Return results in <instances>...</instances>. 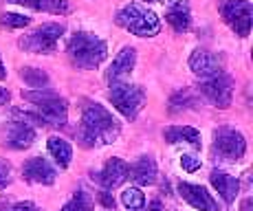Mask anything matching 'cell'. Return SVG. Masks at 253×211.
<instances>
[{"label": "cell", "instance_id": "6da1fadb", "mask_svg": "<svg viewBox=\"0 0 253 211\" xmlns=\"http://www.w3.org/2000/svg\"><path fill=\"white\" fill-rule=\"evenodd\" d=\"M121 126L101 104H88L82 112V124L77 127V141L82 148H101L119 139Z\"/></svg>", "mask_w": 253, "mask_h": 211}, {"label": "cell", "instance_id": "7a4b0ae2", "mask_svg": "<svg viewBox=\"0 0 253 211\" xmlns=\"http://www.w3.org/2000/svg\"><path fill=\"white\" fill-rule=\"evenodd\" d=\"M22 97L27 101H31L38 110V112H20L24 119H31L40 126H53V127L66 126V119H69V104H66L64 97H60L57 92L48 90V88L27 90V92H22Z\"/></svg>", "mask_w": 253, "mask_h": 211}, {"label": "cell", "instance_id": "3957f363", "mask_svg": "<svg viewBox=\"0 0 253 211\" xmlns=\"http://www.w3.org/2000/svg\"><path fill=\"white\" fill-rule=\"evenodd\" d=\"M66 55L73 66L92 71L108 55V44L90 31H75L66 42Z\"/></svg>", "mask_w": 253, "mask_h": 211}, {"label": "cell", "instance_id": "277c9868", "mask_svg": "<svg viewBox=\"0 0 253 211\" xmlns=\"http://www.w3.org/2000/svg\"><path fill=\"white\" fill-rule=\"evenodd\" d=\"M117 24L139 38H152L161 31V20H159V16L152 9L143 7V4H139V2H130V4H126V7H121L119 13H117Z\"/></svg>", "mask_w": 253, "mask_h": 211}, {"label": "cell", "instance_id": "5b68a950", "mask_svg": "<svg viewBox=\"0 0 253 211\" xmlns=\"http://www.w3.org/2000/svg\"><path fill=\"white\" fill-rule=\"evenodd\" d=\"M108 101L115 106L117 112L126 117V119H137L141 108L145 104V90L137 84H126V82H113L108 90Z\"/></svg>", "mask_w": 253, "mask_h": 211}, {"label": "cell", "instance_id": "8992f818", "mask_svg": "<svg viewBox=\"0 0 253 211\" xmlns=\"http://www.w3.org/2000/svg\"><path fill=\"white\" fill-rule=\"evenodd\" d=\"M64 24H57V22H48V24H42L38 27L36 31H31L29 36L20 38L18 46L27 53H40V55H51L55 53L57 48V42L60 38L64 36Z\"/></svg>", "mask_w": 253, "mask_h": 211}, {"label": "cell", "instance_id": "52a82bcc", "mask_svg": "<svg viewBox=\"0 0 253 211\" xmlns=\"http://www.w3.org/2000/svg\"><path fill=\"white\" fill-rule=\"evenodd\" d=\"M211 152L213 156L222 161H229V163H238V161L245 156L247 152V141L245 134L236 127H218L213 132V143H211Z\"/></svg>", "mask_w": 253, "mask_h": 211}, {"label": "cell", "instance_id": "ba28073f", "mask_svg": "<svg viewBox=\"0 0 253 211\" xmlns=\"http://www.w3.org/2000/svg\"><path fill=\"white\" fill-rule=\"evenodd\" d=\"M220 16L236 31V36H249L253 24V7L249 0H225L220 4Z\"/></svg>", "mask_w": 253, "mask_h": 211}, {"label": "cell", "instance_id": "9c48e42d", "mask_svg": "<svg viewBox=\"0 0 253 211\" xmlns=\"http://www.w3.org/2000/svg\"><path fill=\"white\" fill-rule=\"evenodd\" d=\"M198 90L207 97L216 108H229L231 99H233V82L227 73H220L216 77H209V80H203L198 84Z\"/></svg>", "mask_w": 253, "mask_h": 211}, {"label": "cell", "instance_id": "30bf717a", "mask_svg": "<svg viewBox=\"0 0 253 211\" xmlns=\"http://www.w3.org/2000/svg\"><path fill=\"white\" fill-rule=\"evenodd\" d=\"M36 141V127H31L27 121H11L0 130V143L11 150H24L33 145Z\"/></svg>", "mask_w": 253, "mask_h": 211}, {"label": "cell", "instance_id": "8fae6325", "mask_svg": "<svg viewBox=\"0 0 253 211\" xmlns=\"http://www.w3.org/2000/svg\"><path fill=\"white\" fill-rule=\"evenodd\" d=\"M189 68L194 71V75H198L201 80H209V77L220 75L222 62L218 55H213L207 48H194V53L189 55Z\"/></svg>", "mask_w": 253, "mask_h": 211}, {"label": "cell", "instance_id": "7c38bea8", "mask_svg": "<svg viewBox=\"0 0 253 211\" xmlns=\"http://www.w3.org/2000/svg\"><path fill=\"white\" fill-rule=\"evenodd\" d=\"M90 178L95 180V183H99L104 189H115L128 178V163L113 156L99 171H92Z\"/></svg>", "mask_w": 253, "mask_h": 211}, {"label": "cell", "instance_id": "4fadbf2b", "mask_svg": "<svg viewBox=\"0 0 253 211\" xmlns=\"http://www.w3.org/2000/svg\"><path fill=\"white\" fill-rule=\"evenodd\" d=\"M55 176H57L55 168H53L46 159H42V156H33V159H29L27 163L22 165V178L27 180V183L53 185L55 183Z\"/></svg>", "mask_w": 253, "mask_h": 211}, {"label": "cell", "instance_id": "5bb4252c", "mask_svg": "<svg viewBox=\"0 0 253 211\" xmlns=\"http://www.w3.org/2000/svg\"><path fill=\"white\" fill-rule=\"evenodd\" d=\"M178 194L183 196V200H187V203L198 211H220L218 209V203L211 198V194H209L203 185L181 183L178 185Z\"/></svg>", "mask_w": 253, "mask_h": 211}, {"label": "cell", "instance_id": "9a60e30c", "mask_svg": "<svg viewBox=\"0 0 253 211\" xmlns=\"http://www.w3.org/2000/svg\"><path fill=\"white\" fill-rule=\"evenodd\" d=\"M209 183L213 185V189L220 194V198L225 200L227 205L236 203L238 194H240V180L233 174H229V171H225V169H213L211 174H209Z\"/></svg>", "mask_w": 253, "mask_h": 211}, {"label": "cell", "instance_id": "2e32d148", "mask_svg": "<svg viewBox=\"0 0 253 211\" xmlns=\"http://www.w3.org/2000/svg\"><path fill=\"white\" fill-rule=\"evenodd\" d=\"M157 176H159V169L152 156H141L132 165H128V178H132L141 187L154 185L157 183Z\"/></svg>", "mask_w": 253, "mask_h": 211}, {"label": "cell", "instance_id": "e0dca14e", "mask_svg": "<svg viewBox=\"0 0 253 211\" xmlns=\"http://www.w3.org/2000/svg\"><path fill=\"white\" fill-rule=\"evenodd\" d=\"M134 64H137V51H134L132 46H124L119 53H117L113 64L108 66V71H106V80L117 82V80H121V77L130 75Z\"/></svg>", "mask_w": 253, "mask_h": 211}, {"label": "cell", "instance_id": "ac0fdd59", "mask_svg": "<svg viewBox=\"0 0 253 211\" xmlns=\"http://www.w3.org/2000/svg\"><path fill=\"white\" fill-rule=\"evenodd\" d=\"M165 22L176 33L189 31V27H192V9H189V4L185 2V0L172 2L168 7V11H165Z\"/></svg>", "mask_w": 253, "mask_h": 211}, {"label": "cell", "instance_id": "d6986e66", "mask_svg": "<svg viewBox=\"0 0 253 211\" xmlns=\"http://www.w3.org/2000/svg\"><path fill=\"white\" fill-rule=\"evenodd\" d=\"M163 139L168 143L176 145V143H189L192 148L201 150V132L192 126H172L163 130Z\"/></svg>", "mask_w": 253, "mask_h": 211}, {"label": "cell", "instance_id": "ffe728a7", "mask_svg": "<svg viewBox=\"0 0 253 211\" xmlns=\"http://www.w3.org/2000/svg\"><path fill=\"white\" fill-rule=\"evenodd\" d=\"M46 150L48 154L55 159V163L60 165L62 169H66L71 165V159H73V148L69 141L60 139V136H51V139L46 141Z\"/></svg>", "mask_w": 253, "mask_h": 211}, {"label": "cell", "instance_id": "44dd1931", "mask_svg": "<svg viewBox=\"0 0 253 211\" xmlns=\"http://www.w3.org/2000/svg\"><path fill=\"white\" fill-rule=\"evenodd\" d=\"M60 211H95V205H92L90 194H86L84 189H77Z\"/></svg>", "mask_w": 253, "mask_h": 211}, {"label": "cell", "instance_id": "7402d4cb", "mask_svg": "<svg viewBox=\"0 0 253 211\" xmlns=\"http://www.w3.org/2000/svg\"><path fill=\"white\" fill-rule=\"evenodd\" d=\"M121 205L130 211H139L141 207H145V196L139 187H128L121 191Z\"/></svg>", "mask_w": 253, "mask_h": 211}, {"label": "cell", "instance_id": "603a6c76", "mask_svg": "<svg viewBox=\"0 0 253 211\" xmlns=\"http://www.w3.org/2000/svg\"><path fill=\"white\" fill-rule=\"evenodd\" d=\"M20 77L24 80V84H29L31 88H36V90H40V88H44L48 84V75H46V73L40 71V68H33V66L22 68Z\"/></svg>", "mask_w": 253, "mask_h": 211}, {"label": "cell", "instance_id": "cb8c5ba5", "mask_svg": "<svg viewBox=\"0 0 253 211\" xmlns=\"http://www.w3.org/2000/svg\"><path fill=\"white\" fill-rule=\"evenodd\" d=\"M189 106H194V95L187 90V88H185V90L174 92V95L169 97V112H172V115L187 110Z\"/></svg>", "mask_w": 253, "mask_h": 211}, {"label": "cell", "instance_id": "d4e9b609", "mask_svg": "<svg viewBox=\"0 0 253 211\" xmlns=\"http://www.w3.org/2000/svg\"><path fill=\"white\" fill-rule=\"evenodd\" d=\"M0 24H2L4 29H22V27L31 24V18L22 16V13H2V16H0Z\"/></svg>", "mask_w": 253, "mask_h": 211}, {"label": "cell", "instance_id": "484cf974", "mask_svg": "<svg viewBox=\"0 0 253 211\" xmlns=\"http://www.w3.org/2000/svg\"><path fill=\"white\" fill-rule=\"evenodd\" d=\"M11 174H13L11 163L4 161V159H0V189H4L9 183H11Z\"/></svg>", "mask_w": 253, "mask_h": 211}, {"label": "cell", "instance_id": "4316f807", "mask_svg": "<svg viewBox=\"0 0 253 211\" xmlns=\"http://www.w3.org/2000/svg\"><path fill=\"white\" fill-rule=\"evenodd\" d=\"M46 11L48 13H60V16H64V13L71 11V4L66 2V0H48V2H46Z\"/></svg>", "mask_w": 253, "mask_h": 211}, {"label": "cell", "instance_id": "83f0119b", "mask_svg": "<svg viewBox=\"0 0 253 211\" xmlns=\"http://www.w3.org/2000/svg\"><path fill=\"white\" fill-rule=\"evenodd\" d=\"M181 168L192 174V171L201 169V159H198V156H194V154H183L181 156Z\"/></svg>", "mask_w": 253, "mask_h": 211}, {"label": "cell", "instance_id": "f1b7e54d", "mask_svg": "<svg viewBox=\"0 0 253 211\" xmlns=\"http://www.w3.org/2000/svg\"><path fill=\"white\" fill-rule=\"evenodd\" d=\"M4 2H11V4H22V7L36 9V11H46V2H48V0H4Z\"/></svg>", "mask_w": 253, "mask_h": 211}, {"label": "cell", "instance_id": "f546056e", "mask_svg": "<svg viewBox=\"0 0 253 211\" xmlns=\"http://www.w3.org/2000/svg\"><path fill=\"white\" fill-rule=\"evenodd\" d=\"M0 209L2 211H42L38 205L29 203V200H24V203H13V205H7V207H2L0 205Z\"/></svg>", "mask_w": 253, "mask_h": 211}, {"label": "cell", "instance_id": "4dcf8cb0", "mask_svg": "<svg viewBox=\"0 0 253 211\" xmlns=\"http://www.w3.org/2000/svg\"><path fill=\"white\" fill-rule=\"evenodd\" d=\"M97 198H99V203L104 205L106 209H115V198L108 194V191H99V194H97Z\"/></svg>", "mask_w": 253, "mask_h": 211}, {"label": "cell", "instance_id": "1f68e13d", "mask_svg": "<svg viewBox=\"0 0 253 211\" xmlns=\"http://www.w3.org/2000/svg\"><path fill=\"white\" fill-rule=\"evenodd\" d=\"M139 211H163V207H161V203H159V200H152L148 207H141Z\"/></svg>", "mask_w": 253, "mask_h": 211}, {"label": "cell", "instance_id": "d6a6232c", "mask_svg": "<svg viewBox=\"0 0 253 211\" xmlns=\"http://www.w3.org/2000/svg\"><path fill=\"white\" fill-rule=\"evenodd\" d=\"M9 99H11V95H9L7 88H0V106H7Z\"/></svg>", "mask_w": 253, "mask_h": 211}, {"label": "cell", "instance_id": "836d02e7", "mask_svg": "<svg viewBox=\"0 0 253 211\" xmlns=\"http://www.w3.org/2000/svg\"><path fill=\"white\" fill-rule=\"evenodd\" d=\"M4 77H7V68L2 64V57H0V80H4Z\"/></svg>", "mask_w": 253, "mask_h": 211}, {"label": "cell", "instance_id": "e575fe53", "mask_svg": "<svg viewBox=\"0 0 253 211\" xmlns=\"http://www.w3.org/2000/svg\"><path fill=\"white\" fill-rule=\"evenodd\" d=\"M242 211H251V198H245V203H242Z\"/></svg>", "mask_w": 253, "mask_h": 211}, {"label": "cell", "instance_id": "d590c367", "mask_svg": "<svg viewBox=\"0 0 253 211\" xmlns=\"http://www.w3.org/2000/svg\"><path fill=\"white\" fill-rule=\"evenodd\" d=\"M145 2H159V0H145Z\"/></svg>", "mask_w": 253, "mask_h": 211}]
</instances>
